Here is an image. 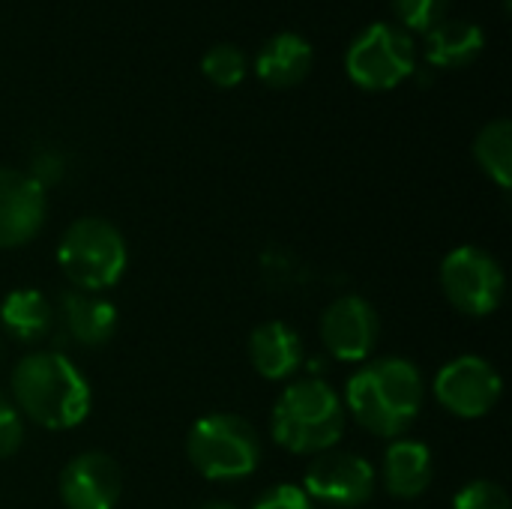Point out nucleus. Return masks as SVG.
<instances>
[{
	"mask_svg": "<svg viewBox=\"0 0 512 509\" xmlns=\"http://www.w3.org/2000/svg\"><path fill=\"white\" fill-rule=\"evenodd\" d=\"M303 492L312 504L333 509L363 507L375 495V468L357 453H318L303 477Z\"/></svg>",
	"mask_w": 512,
	"mask_h": 509,
	"instance_id": "nucleus-9",
	"label": "nucleus"
},
{
	"mask_svg": "<svg viewBox=\"0 0 512 509\" xmlns=\"http://www.w3.org/2000/svg\"><path fill=\"white\" fill-rule=\"evenodd\" d=\"M483 30L465 18H444L426 33V60L441 69H459L483 54Z\"/></svg>",
	"mask_w": 512,
	"mask_h": 509,
	"instance_id": "nucleus-18",
	"label": "nucleus"
},
{
	"mask_svg": "<svg viewBox=\"0 0 512 509\" xmlns=\"http://www.w3.org/2000/svg\"><path fill=\"white\" fill-rule=\"evenodd\" d=\"M57 492L66 509H114L123 492V477L111 456L90 450L63 468Z\"/></svg>",
	"mask_w": 512,
	"mask_h": 509,
	"instance_id": "nucleus-12",
	"label": "nucleus"
},
{
	"mask_svg": "<svg viewBox=\"0 0 512 509\" xmlns=\"http://www.w3.org/2000/svg\"><path fill=\"white\" fill-rule=\"evenodd\" d=\"M246 69H249L246 54L231 42H216L201 57V72L207 75V81H213L216 87H225V90L237 87L246 78Z\"/></svg>",
	"mask_w": 512,
	"mask_h": 509,
	"instance_id": "nucleus-20",
	"label": "nucleus"
},
{
	"mask_svg": "<svg viewBox=\"0 0 512 509\" xmlns=\"http://www.w3.org/2000/svg\"><path fill=\"white\" fill-rule=\"evenodd\" d=\"M423 375L405 357H384L360 366L345 387V408L378 438L405 435L423 411Z\"/></svg>",
	"mask_w": 512,
	"mask_h": 509,
	"instance_id": "nucleus-2",
	"label": "nucleus"
},
{
	"mask_svg": "<svg viewBox=\"0 0 512 509\" xmlns=\"http://www.w3.org/2000/svg\"><path fill=\"white\" fill-rule=\"evenodd\" d=\"M450 0H393V9L405 30H423L429 33L435 24L444 21Z\"/></svg>",
	"mask_w": 512,
	"mask_h": 509,
	"instance_id": "nucleus-21",
	"label": "nucleus"
},
{
	"mask_svg": "<svg viewBox=\"0 0 512 509\" xmlns=\"http://www.w3.org/2000/svg\"><path fill=\"white\" fill-rule=\"evenodd\" d=\"M435 399L441 402L444 411H450L459 420H480L495 411L504 381L498 369L477 354H465L450 360L438 375H435Z\"/></svg>",
	"mask_w": 512,
	"mask_h": 509,
	"instance_id": "nucleus-8",
	"label": "nucleus"
},
{
	"mask_svg": "<svg viewBox=\"0 0 512 509\" xmlns=\"http://www.w3.org/2000/svg\"><path fill=\"white\" fill-rule=\"evenodd\" d=\"M0 327L24 345L42 342L54 330V306L36 288H15L0 303Z\"/></svg>",
	"mask_w": 512,
	"mask_h": 509,
	"instance_id": "nucleus-17",
	"label": "nucleus"
},
{
	"mask_svg": "<svg viewBox=\"0 0 512 509\" xmlns=\"http://www.w3.org/2000/svg\"><path fill=\"white\" fill-rule=\"evenodd\" d=\"M345 69L351 81L363 90H393L417 72L414 39L399 24L375 21L351 42L345 54Z\"/></svg>",
	"mask_w": 512,
	"mask_h": 509,
	"instance_id": "nucleus-6",
	"label": "nucleus"
},
{
	"mask_svg": "<svg viewBox=\"0 0 512 509\" xmlns=\"http://www.w3.org/2000/svg\"><path fill=\"white\" fill-rule=\"evenodd\" d=\"M249 360L267 381H288L303 366L300 333L285 321H264L249 336Z\"/></svg>",
	"mask_w": 512,
	"mask_h": 509,
	"instance_id": "nucleus-13",
	"label": "nucleus"
},
{
	"mask_svg": "<svg viewBox=\"0 0 512 509\" xmlns=\"http://www.w3.org/2000/svg\"><path fill=\"white\" fill-rule=\"evenodd\" d=\"M9 390L18 414L48 432L81 426L93 405L87 378L60 351H33L21 357L12 369Z\"/></svg>",
	"mask_w": 512,
	"mask_h": 509,
	"instance_id": "nucleus-1",
	"label": "nucleus"
},
{
	"mask_svg": "<svg viewBox=\"0 0 512 509\" xmlns=\"http://www.w3.org/2000/svg\"><path fill=\"white\" fill-rule=\"evenodd\" d=\"M57 264L75 291L96 294L114 288L123 279L129 249L123 234L108 219L84 216L63 231L57 243Z\"/></svg>",
	"mask_w": 512,
	"mask_h": 509,
	"instance_id": "nucleus-4",
	"label": "nucleus"
},
{
	"mask_svg": "<svg viewBox=\"0 0 512 509\" xmlns=\"http://www.w3.org/2000/svg\"><path fill=\"white\" fill-rule=\"evenodd\" d=\"M441 291L468 318L492 315L507 294V276L495 255L480 246H459L441 261Z\"/></svg>",
	"mask_w": 512,
	"mask_h": 509,
	"instance_id": "nucleus-7",
	"label": "nucleus"
},
{
	"mask_svg": "<svg viewBox=\"0 0 512 509\" xmlns=\"http://www.w3.org/2000/svg\"><path fill=\"white\" fill-rule=\"evenodd\" d=\"M474 159L477 165L507 192L512 186V123L498 117L486 123L474 138Z\"/></svg>",
	"mask_w": 512,
	"mask_h": 509,
	"instance_id": "nucleus-19",
	"label": "nucleus"
},
{
	"mask_svg": "<svg viewBox=\"0 0 512 509\" xmlns=\"http://www.w3.org/2000/svg\"><path fill=\"white\" fill-rule=\"evenodd\" d=\"M48 198L27 171L0 165V249L27 246L45 225Z\"/></svg>",
	"mask_w": 512,
	"mask_h": 509,
	"instance_id": "nucleus-11",
	"label": "nucleus"
},
{
	"mask_svg": "<svg viewBox=\"0 0 512 509\" xmlns=\"http://www.w3.org/2000/svg\"><path fill=\"white\" fill-rule=\"evenodd\" d=\"M60 318L66 333L81 348H102L117 333V309L99 294L66 291L60 297Z\"/></svg>",
	"mask_w": 512,
	"mask_h": 509,
	"instance_id": "nucleus-14",
	"label": "nucleus"
},
{
	"mask_svg": "<svg viewBox=\"0 0 512 509\" xmlns=\"http://www.w3.org/2000/svg\"><path fill=\"white\" fill-rule=\"evenodd\" d=\"M312 63H315V51H312L309 39L285 30V33L270 36L261 45L258 57H255V72L267 87L282 90V87L300 84L309 75Z\"/></svg>",
	"mask_w": 512,
	"mask_h": 509,
	"instance_id": "nucleus-15",
	"label": "nucleus"
},
{
	"mask_svg": "<svg viewBox=\"0 0 512 509\" xmlns=\"http://www.w3.org/2000/svg\"><path fill=\"white\" fill-rule=\"evenodd\" d=\"M270 429L273 441L288 453H327L345 432V402L330 384L318 378L294 381L282 390L270 417Z\"/></svg>",
	"mask_w": 512,
	"mask_h": 509,
	"instance_id": "nucleus-3",
	"label": "nucleus"
},
{
	"mask_svg": "<svg viewBox=\"0 0 512 509\" xmlns=\"http://www.w3.org/2000/svg\"><path fill=\"white\" fill-rule=\"evenodd\" d=\"M453 509H512L510 495L492 480H474L456 492Z\"/></svg>",
	"mask_w": 512,
	"mask_h": 509,
	"instance_id": "nucleus-22",
	"label": "nucleus"
},
{
	"mask_svg": "<svg viewBox=\"0 0 512 509\" xmlns=\"http://www.w3.org/2000/svg\"><path fill=\"white\" fill-rule=\"evenodd\" d=\"M24 444V417L15 405L0 399V459H12Z\"/></svg>",
	"mask_w": 512,
	"mask_h": 509,
	"instance_id": "nucleus-23",
	"label": "nucleus"
},
{
	"mask_svg": "<svg viewBox=\"0 0 512 509\" xmlns=\"http://www.w3.org/2000/svg\"><path fill=\"white\" fill-rule=\"evenodd\" d=\"M378 312L357 294L336 297L321 315V342L339 363H363L378 345Z\"/></svg>",
	"mask_w": 512,
	"mask_h": 509,
	"instance_id": "nucleus-10",
	"label": "nucleus"
},
{
	"mask_svg": "<svg viewBox=\"0 0 512 509\" xmlns=\"http://www.w3.org/2000/svg\"><path fill=\"white\" fill-rule=\"evenodd\" d=\"M198 509H240V507H234V504H228V501H210V504H204V507H198Z\"/></svg>",
	"mask_w": 512,
	"mask_h": 509,
	"instance_id": "nucleus-25",
	"label": "nucleus"
},
{
	"mask_svg": "<svg viewBox=\"0 0 512 509\" xmlns=\"http://www.w3.org/2000/svg\"><path fill=\"white\" fill-rule=\"evenodd\" d=\"M435 477L432 450L420 441H393L384 453V486L399 501L420 498Z\"/></svg>",
	"mask_w": 512,
	"mask_h": 509,
	"instance_id": "nucleus-16",
	"label": "nucleus"
},
{
	"mask_svg": "<svg viewBox=\"0 0 512 509\" xmlns=\"http://www.w3.org/2000/svg\"><path fill=\"white\" fill-rule=\"evenodd\" d=\"M252 509H315L312 498L300 489V486H291V483H282V486H273L267 489Z\"/></svg>",
	"mask_w": 512,
	"mask_h": 509,
	"instance_id": "nucleus-24",
	"label": "nucleus"
},
{
	"mask_svg": "<svg viewBox=\"0 0 512 509\" xmlns=\"http://www.w3.org/2000/svg\"><path fill=\"white\" fill-rule=\"evenodd\" d=\"M189 465L216 483H234L255 474L261 462V441L249 420L237 414H207L192 423L186 435Z\"/></svg>",
	"mask_w": 512,
	"mask_h": 509,
	"instance_id": "nucleus-5",
	"label": "nucleus"
}]
</instances>
